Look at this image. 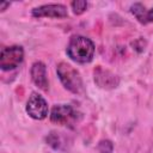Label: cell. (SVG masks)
<instances>
[{"label": "cell", "mask_w": 153, "mask_h": 153, "mask_svg": "<svg viewBox=\"0 0 153 153\" xmlns=\"http://www.w3.org/2000/svg\"><path fill=\"white\" fill-rule=\"evenodd\" d=\"M94 50V43L90 38L75 35L71 37L66 51L71 60L78 63H88L93 59Z\"/></svg>", "instance_id": "obj_1"}, {"label": "cell", "mask_w": 153, "mask_h": 153, "mask_svg": "<svg viewBox=\"0 0 153 153\" xmlns=\"http://www.w3.org/2000/svg\"><path fill=\"white\" fill-rule=\"evenodd\" d=\"M56 73L57 76L63 85L66 90L74 94H84L85 87L82 82V78L80 73L69 63L67 62H60L56 66Z\"/></svg>", "instance_id": "obj_2"}, {"label": "cell", "mask_w": 153, "mask_h": 153, "mask_svg": "<svg viewBox=\"0 0 153 153\" xmlns=\"http://www.w3.org/2000/svg\"><path fill=\"white\" fill-rule=\"evenodd\" d=\"M81 118V114L71 104H56L50 111V121L59 126L73 127Z\"/></svg>", "instance_id": "obj_3"}, {"label": "cell", "mask_w": 153, "mask_h": 153, "mask_svg": "<svg viewBox=\"0 0 153 153\" xmlns=\"http://www.w3.org/2000/svg\"><path fill=\"white\" fill-rule=\"evenodd\" d=\"M24 60V50L20 45L6 47L0 53V68L2 71L16 69Z\"/></svg>", "instance_id": "obj_4"}, {"label": "cell", "mask_w": 153, "mask_h": 153, "mask_svg": "<svg viewBox=\"0 0 153 153\" xmlns=\"http://www.w3.org/2000/svg\"><path fill=\"white\" fill-rule=\"evenodd\" d=\"M26 112L33 120H44L48 116V104L45 99L36 92L31 93L26 102Z\"/></svg>", "instance_id": "obj_5"}, {"label": "cell", "mask_w": 153, "mask_h": 153, "mask_svg": "<svg viewBox=\"0 0 153 153\" xmlns=\"http://www.w3.org/2000/svg\"><path fill=\"white\" fill-rule=\"evenodd\" d=\"M45 142L48 146H50L53 149L59 152H67L71 149L73 145V137L67 135L66 133L51 130L45 136Z\"/></svg>", "instance_id": "obj_6"}, {"label": "cell", "mask_w": 153, "mask_h": 153, "mask_svg": "<svg viewBox=\"0 0 153 153\" xmlns=\"http://www.w3.org/2000/svg\"><path fill=\"white\" fill-rule=\"evenodd\" d=\"M32 17L35 18H42V17H48V18H65L68 16L67 7L61 4H48V5H42L38 7H35L31 12Z\"/></svg>", "instance_id": "obj_7"}, {"label": "cell", "mask_w": 153, "mask_h": 153, "mask_svg": "<svg viewBox=\"0 0 153 153\" xmlns=\"http://www.w3.org/2000/svg\"><path fill=\"white\" fill-rule=\"evenodd\" d=\"M94 82L102 88L110 90V88L117 87V85L120 82V79H118L117 75H115L110 71L104 69L100 66H98L94 69Z\"/></svg>", "instance_id": "obj_8"}, {"label": "cell", "mask_w": 153, "mask_h": 153, "mask_svg": "<svg viewBox=\"0 0 153 153\" xmlns=\"http://www.w3.org/2000/svg\"><path fill=\"white\" fill-rule=\"evenodd\" d=\"M30 75H31L33 84L38 88H41L43 91L48 90L49 81H48V75H47V67L43 62H41V61L33 62L31 66V69H30Z\"/></svg>", "instance_id": "obj_9"}, {"label": "cell", "mask_w": 153, "mask_h": 153, "mask_svg": "<svg viewBox=\"0 0 153 153\" xmlns=\"http://www.w3.org/2000/svg\"><path fill=\"white\" fill-rule=\"evenodd\" d=\"M131 14L137 19L141 24H148L153 22V8H147L141 2H135L130 6Z\"/></svg>", "instance_id": "obj_10"}, {"label": "cell", "mask_w": 153, "mask_h": 153, "mask_svg": "<svg viewBox=\"0 0 153 153\" xmlns=\"http://www.w3.org/2000/svg\"><path fill=\"white\" fill-rule=\"evenodd\" d=\"M71 7L73 10V13L79 16V14H82L86 8H87V1L85 0H75V1H72L71 2Z\"/></svg>", "instance_id": "obj_11"}, {"label": "cell", "mask_w": 153, "mask_h": 153, "mask_svg": "<svg viewBox=\"0 0 153 153\" xmlns=\"http://www.w3.org/2000/svg\"><path fill=\"white\" fill-rule=\"evenodd\" d=\"M98 153H112L114 152V143L110 140H102L97 146Z\"/></svg>", "instance_id": "obj_12"}, {"label": "cell", "mask_w": 153, "mask_h": 153, "mask_svg": "<svg viewBox=\"0 0 153 153\" xmlns=\"http://www.w3.org/2000/svg\"><path fill=\"white\" fill-rule=\"evenodd\" d=\"M10 6V2H0V12H4Z\"/></svg>", "instance_id": "obj_13"}]
</instances>
